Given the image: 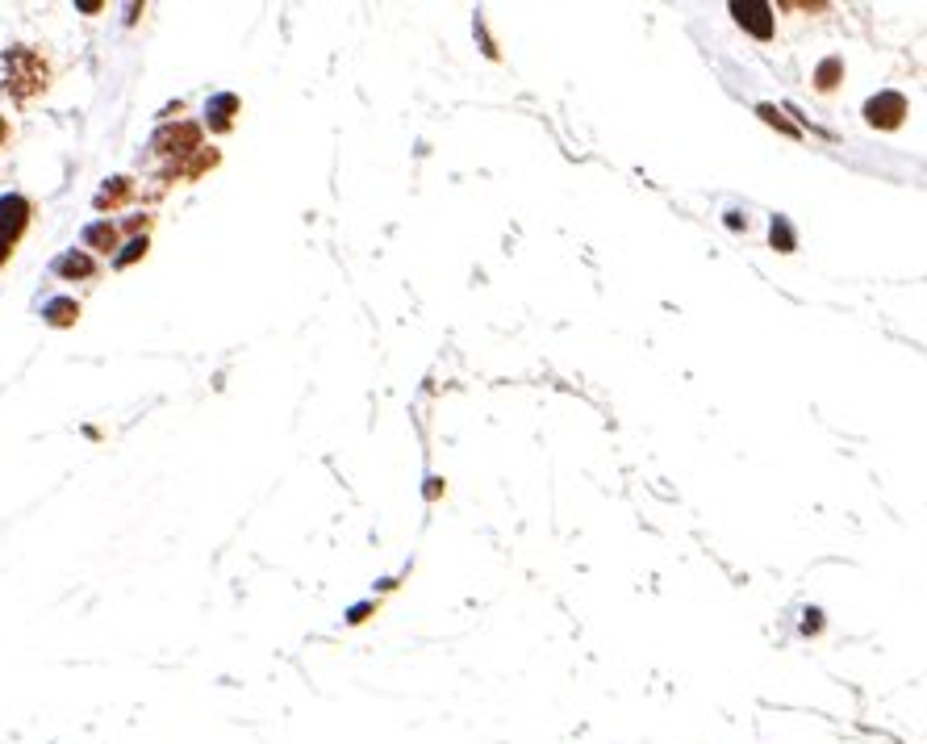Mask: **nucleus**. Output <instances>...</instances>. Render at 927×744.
<instances>
[{
	"instance_id": "f257e3e1",
	"label": "nucleus",
	"mask_w": 927,
	"mask_h": 744,
	"mask_svg": "<svg viewBox=\"0 0 927 744\" xmlns=\"http://www.w3.org/2000/svg\"><path fill=\"white\" fill-rule=\"evenodd\" d=\"M46 80H51V67H46V59L38 51L13 46V51L5 55V92H9L13 101L38 97V92L46 88Z\"/></svg>"
},
{
	"instance_id": "f03ea898",
	"label": "nucleus",
	"mask_w": 927,
	"mask_h": 744,
	"mask_svg": "<svg viewBox=\"0 0 927 744\" xmlns=\"http://www.w3.org/2000/svg\"><path fill=\"white\" fill-rule=\"evenodd\" d=\"M30 226V201L26 197H0V239L17 243Z\"/></svg>"
},
{
	"instance_id": "7ed1b4c3",
	"label": "nucleus",
	"mask_w": 927,
	"mask_h": 744,
	"mask_svg": "<svg viewBox=\"0 0 927 744\" xmlns=\"http://www.w3.org/2000/svg\"><path fill=\"white\" fill-rule=\"evenodd\" d=\"M865 118H869L873 126L894 130V126H902V118H907V101H902L898 92H882V97H873V101L865 105Z\"/></svg>"
},
{
	"instance_id": "20e7f679",
	"label": "nucleus",
	"mask_w": 927,
	"mask_h": 744,
	"mask_svg": "<svg viewBox=\"0 0 927 744\" xmlns=\"http://www.w3.org/2000/svg\"><path fill=\"white\" fill-rule=\"evenodd\" d=\"M197 126L193 122H180V126H168L159 138H155V151L159 155H193L197 151Z\"/></svg>"
},
{
	"instance_id": "39448f33",
	"label": "nucleus",
	"mask_w": 927,
	"mask_h": 744,
	"mask_svg": "<svg viewBox=\"0 0 927 744\" xmlns=\"http://www.w3.org/2000/svg\"><path fill=\"white\" fill-rule=\"evenodd\" d=\"M731 13L740 17V21H748V26L760 34V38H769L773 34V21H769V5H744V0H735L731 5Z\"/></svg>"
},
{
	"instance_id": "423d86ee",
	"label": "nucleus",
	"mask_w": 927,
	"mask_h": 744,
	"mask_svg": "<svg viewBox=\"0 0 927 744\" xmlns=\"http://www.w3.org/2000/svg\"><path fill=\"white\" fill-rule=\"evenodd\" d=\"M55 272L59 276H92V272H97V264H92L84 251H71V255H63V260L55 264Z\"/></svg>"
},
{
	"instance_id": "0eeeda50",
	"label": "nucleus",
	"mask_w": 927,
	"mask_h": 744,
	"mask_svg": "<svg viewBox=\"0 0 927 744\" xmlns=\"http://www.w3.org/2000/svg\"><path fill=\"white\" fill-rule=\"evenodd\" d=\"M84 243H88V247H97V251H113L117 230H113L109 222H97V226H88V230H84Z\"/></svg>"
},
{
	"instance_id": "6e6552de",
	"label": "nucleus",
	"mask_w": 927,
	"mask_h": 744,
	"mask_svg": "<svg viewBox=\"0 0 927 744\" xmlns=\"http://www.w3.org/2000/svg\"><path fill=\"white\" fill-rule=\"evenodd\" d=\"M76 314H80L76 301H51V306H46V318H51L55 327H71V322H76Z\"/></svg>"
},
{
	"instance_id": "1a4fd4ad",
	"label": "nucleus",
	"mask_w": 927,
	"mask_h": 744,
	"mask_svg": "<svg viewBox=\"0 0 927 744\" xmlns=\"http://www.w3.org/2000/svg\"><path fill=\"white\" fill-rule=\"evenodd\" d=\"M122 197H130V180H109V189L97 197V205H101V209H113Z\"/></svg>"
},
{
	"instance_id": "9d476101",
	"label": "nucleus",
	"mask_w": 927,
	"mask_h": 744,
	"mask_svg": "<svg viewBox=\"0 0 927 744\" xmlns=\"http://www.w3.org/2000/svg\"><path fill=\"white\" fill-rule=\"evenodd\" d=\"M840 72H844V63H840V59H827V63L819 67V76H815V80H819V88H823V92H831V88H836V76H840Z\"/></svg>"
},
{
	"instance_id": "9b49d317",
	"label": "nucleus",
	"mask_w": 927,
	"mask_h": 744,
	"mask_svg": "<svg viewBox=\"0 0 927 744\" xmlns=\"http://www.w3.org/2000/svg\"><path fill=\"white\" fill-rule=\"evenodd\" d=\"M760 118H765L769 126H781V130H786V134H798V130H794V126H790V122H786V118H781V113L773 109V105H760Z\"/></svg>"
},
{
	"instance_id": "f8f14e48",
	"label": "nucleus",
	"mask_w": 927,
	"mask_h": 744,
	"mask_svg": "<svg viewBox=\"0 0 927 744\" xmlns=\"http://www.w3.org/2000/svg\"><path fill=\"white\" fill-rule=\"evenodd\" d=\"M142 251H147V239H138V243H130V247H126L122 255H117V264H122V268H126V264H134V260H138Z\"/></svg>"
},
{
	"instance_id": "ddd939ff",
	"label": "nucleus",
	"mask_w": 927,
	"mask_h": 744,
	"mask_svg": "<svg viewBox=\"0 0 927 744\" xmlns=\"http://www.w3.org/2000/svg\"><path fill=\"white\" fill-rule=\"evenodd\" d=\"M773 243H781V247H794V235H790V226L786 222H773Z\"/></svg>"
},
{
	"instance_id": "4468645a",
	"label": "nucleus",
	"mask_w": 927,
	"mask_h": 744,
	"mask_svg": "<svg viewBox=\"0 0 927 744\" xmlns=\"http://www.w3.org/2000/svg\"><path fill=\"white\" fill-rule=\"evenodd\" d=\"M5 143H9V122L0 118V147H5Z\"/></svg>"
},
{
	"instance_id": "2eb2a0df",
	"label": "nucleus",
	"mask_w": 927,
	"mask_h": 744,
	"mask_svg": "<svg viewBox=\"0 0 927 744\" xmlns=\"http://www.w3.org/2000/svg\"><path fill=\"white\" fill-rule=\"evenodd\" d=\"M9 251H13V243H5V239H0V264L9 260Z\"/></svg>"
}]
</instances>
